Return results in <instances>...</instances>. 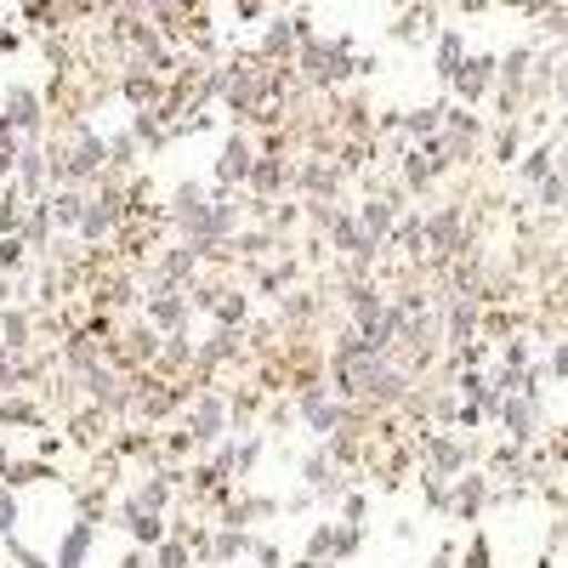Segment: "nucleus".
Here are the masks:
<instances>
[{"mask_svg":"<svg viewBox=\"0 0 568 568\" xmlns=\"http://www.w3.org/2000/svg\"><path fill=\"white\" fill-rule=\"evenodd\" d=\"M40 120V98L29 85H12L7 91V125H34Z\"/></svg>","mask_w":568,"mask_h":568,"instance_id":"f03ea898","label":"nucleus"},{"mask_svg":"<svg viewBox=\"0 0 568 568\" xmlns=\"http://www.w3.org/2000/svg\"><path fill=\"white\" fill-rule=\"evenodd\" d=\"M562 125H568V120H562Z\"/></svg>","mask_w":568,"mask_h":568,"instance_id":"6e6552de","label":"nucleus"},{"mask_svg":"<svg viewBox=\"0 0 568 568\" xmlns=\"http://www.w3.org/2000/svg\"><path fill=\"white\" fill-rule=\"evenodd\" d=\"M489 7V0H460V12H484Z\"/></svg>","mask_w":568,"mask_h":568,"instance_id":"0eeeda50","label":"nucleus"},{"mask_svg":"<svg viewBox=\"0 0 568 568\" xmlns=\"http://www.w3.org/2000/svg\"><path fill=\"white\" fill-rule=\"evenodd\" d=\"M506 7H517V12H529V18H540V12L551 7V0H506Z\"/></svg>","mask_w":568,"mask_h":568,"instance_id":"39448f33","label":"nucleus"},{"mask_svg":"<svg viewBox=\"0 0 568 568\" xmlns=\"http://www.w3.org/2000/svg\"><path fill=\"white\" fill-rule=\"evenodd\" d=\"M7 52H18V34H12L7 23H0V58H7Z\"/></svg>","mask_w":568,"mask_h":568,"instance_id":"423d86ee","label":"nucleus"},{"mask_svg":"<svg viewBox=\"0 0 568 568\" xmlns=\"http://www.w3.org/2000/svg\"><path fill=\"white\" fill-rule=\"evenodd\" d=\"M495 69H500L495 58H466V63L455 69V91H460V98H466V103H478V98H484V91L495 85Z\"/></svg>","mask_w":568,"mask_h":568,"instance_id":"f257e3e1","label":"nucleus"},{"mask_svg":"<svg viewBox=\"0 0 568 568\" xmlns=\"http://www.w3.org/2000/svg\"><path fill=\"white\" fill-rule=\"evenodd\" d=\"M233 12H240V18L251 23V18H262V12H267V0H233Z\"/></svg>","mask_w":568,"mask_h":568,"instance_id":"20e7f679","label":"nucleus"},{"mask_svg":"<svg viewBox=\"0 0 568 568\" xmlns=\"http://www.w3.org/2000/svg\"><path fill=\"white\" fill-rule=\"evenodd\" d=\"M460 63H466L460 34H444V40H438V74H444V80H455V69H460Z\"/></svg>","mask_w":568,"mask_h":568,"instance_id":"7ed1b4c3","label":"nucleus"}]
</instances>
